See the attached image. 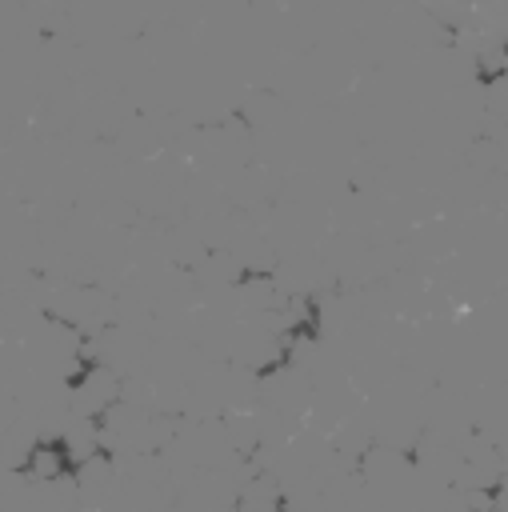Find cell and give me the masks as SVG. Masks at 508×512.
I'll return each mask as SVG.
<instances>
[{"instance_id":"obj_1","label":"cell","mask_w":508,"mask_h":512,"mask_svg":"<svg viewBox=\"0 0 508 512\" xmlns=\"http://www.w3.org/2000/svg\"><path fill=\"white\" fill-rule=\"evenodd\" d=\"M68 468H72V456L64 444H36L24 460V472L36 480H60Z\"/></svg>"}]
</instances>
